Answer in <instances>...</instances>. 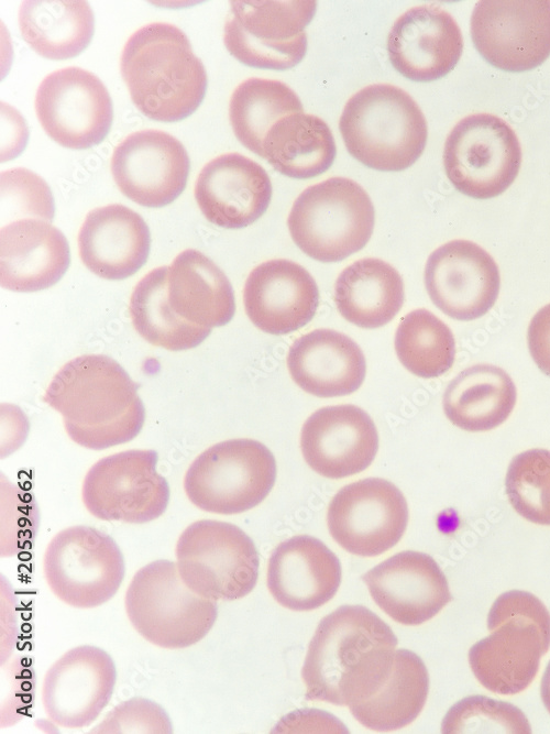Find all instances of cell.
Wrapping results in <instances>:
<instances>
[{"label": "cell", "mask_w": 550, "mask_h": 734, "mask_svg": "<svg viewBox=\"0 0 550 734\" xmlns=\"http://www.w3.org/2000/svg\"><path fill=\"white\" fill-rule=\"evenodd\" d=\"M23 40L41 56L67 59L90 43L95 18L87 1L28 0L19 10Z\"/></svg>", "instance_id": "33"}, {"label": "cell", "mask_w": 550, "mask_h": 734, "mask_svg": "<svg viewBox=\"0 0 550 734\" xmlns=\"http://www.w3.org/2000/svg\"><path fill=\"white\" fill-rule=\"evenodd\" d=\"M505 487L521 517L550 526V450L536 448L516 454L508 465Z\"/></svg>", "instance_id": "38"}, {"label": "cell", "mask_w": 550, "mask_h": 734, "mask_svg": "<svg viewBox=\"0 0 550 734\" xmlns=\"http://www.w3.org/2000/svg\"><path fill=\"white\" fill-rule=\"evenodd\" d=\"M425 285L442 313L468 321L482 317L495 304L501 276L494 259L479 244L452 240L429 255Z\"/></svg>", "instance_id": "18"}, {"label": "cell", "mask_w": 550, "mask_h": 734, "mask_svg": "<svg viewBox=\"0 0 550 734\" xmlns=\"http://www.w3.org/2000/svg\"><path fill=\"white\" fill-rule=\"evenodd\" d=\"M44 402L62 415L72 440L92 450L131 441L145 420L138 384L105 354H84L64 364Z\"/></svg>", "instance_id": "2"}, {"label": "cell", "mask_w": 550, "mask_h": 734, "mask_svg": "<svg viewBox=\"0 0 550 734\" xmlns=\"http://www.w3.org/2000/svg\"><path fill=\"white\" fill-rule=\"evenodd\" d=\"M70 262L66 237L48 221L20 219L0 230V284L13 292L55 285Z\"/></svg>", "instance_id": "26"}, {"label": "cell", "mask_w": 550, "mask_h": 734, "mask_svg": "<svg viewBox=\"0 0 550 734\" xmlns=\"http://www.w3.org/2000/svg\"><path fill=\"white\" fill-rule=\"evenodd\" d=\"M316 1H231L223 42L242 64L284 70L301 62L307 52L305 28Z\"/></svg>", "instance_id": "10"}, {"label": "cell", "mask_w": 550, "mask_h": 734, "mask_svg": "<svg viewBox=\"0 0 550 734\" xmlns=\"http://www.w3.org/2000/svg\"><path fill=\"white\" fill-rule=\"evenodd\" d=\"M339 129L348 152L367 167L399 172L422 154L427 121L405 90L388 84L366 86L345 103Z\"/></svg>", "instance_id": "5"}, {"label": "cell", "mask_w": 550, "mask_h": 734, "mask_svg": "<svg viewBox=\"0 0 550 734\" xmlns=\"http://www.w3.org/2000/svg\"><path fill=\"white\" fill-rule=\"evenodd\" d=\"M302 112L296 92L279 80L249 78L232 92L229 119L244 147L263 157V142L272 125L285 116Z\"/></svg>", "instance_id": "36"}, {"label": "cell", "mask_w": 550, "mask_h": 734, "mask_svg": "<svg viewBox=\"0 0 550 734\" xmlns=\"http://www.w3.org/2000/svg\"><path fill=\"white\" fill-rule=\"evenodd\" d=\"M428 691L429 675L421 658L408 649H397L381 687L349 708L363 726L377 732L395 731L418 717Z\"/></svg>", "instance_id": "32"}, {"label": "cell", "mask_w": 550, "mask_h": 734, "mask_svg": "<svg viewBox=\"0 0 550 734\" xmlns=\"http://www.w3.org/2000/svg\"><path fill=\"white\" fill-rule=\"evenodd\" d=\"M89 733L170 734L173 725L160 704L138 697L114 706Z\"/></svg>", "instance_id": "41"}, {"label": "cell", "mask_w": 550, "mask_h": 734, "mask_svg": "<svg viewBox=\"0 0 550 734\" xmlns=\"http://www.w3.org/2000/svg\"><path fill=\"white\" fill-rule=\"evenodd\" d=\"M36 117L45 133L74 150L99 144L112 123V101L92 73L70 66L48 74L35 95Z\"/></svg>", "instance_id": "15"}, {"label": "cell", "mask_w": 550, "mask_h": 734, "mask_svg": "<svg viewBox=\"0 0 550 734\" xmlns=\"http://www.w3.org/2000/svg\"><path fill=\"white\" fill-rule=\"evenodd\" d=\"M375 220L365 189L346 177L307 187L294 201L287 226L295 244L319 262H339L369 242Z\"/></svg>", "instance_id": "6"}, {"label": "cell", "mask_w": 550, "mask_h": 734, "mask_svg": "<svg viewBox=\"0 0 550 734\" xmlns=\"http://www.w3.org/2000/svg\"><path fill=\"white\" fill-rule=\"evenodd\" d=\"M540 692L543 705L550 713V661L548 662L541 679Z\"/></svg>", "instance_id": "43"}, {"label": "cell", "mask_w": 550, "mask_h": 734, "mask_svg": "<svg viewBox=\"0 0 550 734\" xmlns=\"http://www.w3.org/2000/svg\"><path fill=\"white\" fill-rule=\"evenodd\" d=\"M293 381L318 397L344 396L355 392L366 373L359 344L332 329H316L294 341L287 355Z\"/></svg>", "instance_id": "28"}, {"label": "cell", "mask_w": 550, "mask_h": 734, "mask_svg": "<svg viewBox=\"0 0 550 734\" xmlns=\"http://www.w3.org/2000/svg\"><path fill=\"white\" fill-rule=\"evenodd\" d=\"M334 302L349 322L367 329L388 324L404 303V282L389 263L361 259L345 267L334 284Z\"/></svg>", "instance_id": "30"}, {"label": "cell", "mask_w": 550, "mask_h": 734, "mask_svg": "<svg viewBox=\"0 0 550 734\" xmlns=\"http://www.w3.org/2000/svg\"><path fill=\"white\" fill-rule=\"evenodd\" d=\"M375 603L394 621L419 625L452 599L447 578L427 554L398 552L362 576Z\"/></svg>", "instance_id": "21"}, {"label": "cell", "mask_w": 550, "mask_h": 734, "mask_svg": "<svg viewBox=\"0 0 550 734\" xmlns=\"http://www.w3.org/2000/svg\"><path fill=\"white\" fill-rule=\"evenodd\" d=\"M189 166L180 141L153 129L129 134L111 156V174L120 191L148 208L166 206L183 193Z\"/></svg>", "instance_id": "17"}, {"label": "cell", "mask_w": 550, "mask_h": 734, "mask_svg": "<svg viewBox=\"0 0 550 734\" xmlns=\"http://www.w3.org/2000/svg\"><path fill=\"white\" fill-rule=\"evenodd\" d=\"M52 221L54 199L46 182L26 168L1 173V222L8 219ZM14 221V220H13Z\"/></svg>", "instance_id": "40"}, {"label": "cell", "mask_w": 550, "mask_h": 734, "mask_svg": "<svg viewBox=\"0 0 550 734\" xmlns=\"http://www.w3.org/2000/svg\"><path fill=\"white\" fill-rule=\"evenodd\" d=\"M151 234L144 219L120 204L90 210L78 232L82 263L99 277L119 281L146 262Z\"/></svg>", "instance_id": "27"}, {"label": "cell", "mask_w": 550, "mask_h": 734, "mask_svg": "<svg viewBox=\"0 0 550 734\" xmlns=\"http://www.w3.org/2000/svg\"><path fill=\"white\" fill-rule=\"evenodd\" d=\"M471 37L492 66L513 73L550 55V0H482L471 15Z\"/></svg>", "instance_id": "14"}, {"label": "cell", "mask_w": 550, "mask_h": 734, "mask_svg": "<svg viewBox=\"0 0 550 734\" xmlns=\"http://www.w3.org/2000/svg\"><path fill=\"white\" fill-rule=\"evenodd\" d=\"M395 351L409 372L433 379L453 365L455 341L451 329L441 319L420 308L400 320L395 333Z\"/></svg>", "instance_id": "37"}, {"label": "cell", "mask_w": 550, "mask_h": 734, "mask_svg": "<svg viewBox=\"0 0 550 734\" xmlns=\"http://www.w3.org/2000/svg\"><path fill=\"white\" fill-rule=\"evenodd\" d=\"M194 193L208 221L221 228L240 229L266 211L272 184L258 163L240 153H226L201 168Z\"/></svg>", "instance_id": "23"}, {"label": "cell", "mask_w": 550, "mask_h": 734, "mask_svg": "<svg viewBox=\"0 0 550 734\" xmlns=\"http://www.w3.org/2000/svg\"><path fill=\"white\" fill-rule=\"evenodd\" d=\"M276 461L253 439H230L201 452L189 465L184 490L198 508L231 515L258 505L274 486Z\"/></svg>", "instance_id": "8"}, {"label": "cell", "mask_w": 550, "mask_h": 734, "mask_svg": "<svg viewBox=\"0 0 550 734\" xmlns=\"http://www.w3.org/2000/svg\"><path fill=\"white\" fill-rule=\"evenodd\" d=\"M520 164L521 147L515 131L491 113L463 118L444 142L447 177L457 190L475 199H490L506 191Z\"/></svg>", "instance_id": "11"}, {"label": "cell", "mask_w": 550, "mask_h": 734, "mask_svg": "<svg viewBox=\"0 0 550 734\" xmlns=\"http://www.w3.org/2000/svg\"><path fill=\"white\" fill-rule=\"evenodd\" d=\"M463 51L461 30L453 17L435 4L413 7L393 24L387 52L393 67L414 81L444 77Z\"/></svg>", "instance_id": "22"}, {"label": "cell", "mask_w": 550, "mask_h": 734, "mask_svg": "<svg viewBox=\"0 0 550 734\" xmlns=\"http://www.w3.org/2000/svg\"><path fill=\"white\" fill-rule=\"evenodd\" d=\"M245 313L252 324L271 335L290 333L315 316L318 286L310 273L296 262L277 259L251 271L244 289Z\"/></svg>", "instance_id": "24"}, {"label": "cell", "mask_w": 550, "mask_h": 734, "mask_svg": "<svg viewBox=\"0 0 550 734\" xmlns=\"http://www.w3.org/2000/svg\"><path fill=\"white\" fill-rule=\"evenodd\" d=\"M157 452L127 450L97 461L82 483V502L102 521L144 524L158 518L169 502V486L156 471Z\"/></svg>", "instance_id": "13"}, {"label": "cell", "mask_w": 550, "mask_h": 734, "mask_svg": "<svg viewBox=\"0 0 550 734\" xmlns=\"http://www.w3.org/2000/svg\"><path fill=\"white\" fill-rule=\"evenodd\" d=\"M516 386L503 369L475 364L460 372L443 394L448 419L466 431H486L502 425L513 412Z\"/></svg>", "instance_id": "31"}, {"label": "cell", "mask_w": 550, "mask_h": 734, "mask_svg": "<svg viewBox=\"0 0 550 734\" xmlns=\"http://www.w3.org/2000/svg\"><path fill=\"white\" fill-rule=\"evenodd\" d=\"M491 634L469 650L477 681L498 694H515L535 679L550 647V613L532 593L512 590L494 601L487 616Z\"/></svg>", "instance_id": "4"}, {"label": "cell", "mask_w": 550, "mask_h": 734, "mask_svg": "<svg viewBox=\"0 0 550 734\" xmlns=\"http://www.w3.org/2000/svg\"><path fill=\"white\" fill-rule=\"evenodd\" d=\"M341 583L339 558L318 538L294 536L272 552L267 587L273 598L294 611H310L330 601Z\"/></svg>", "instance_id": "25"}, {"label": "cell", "mask_w": 550, "mask_h": 734, "mask_svg": "<svg viewBox=\"0 0 550 734\" xmlns=\"http://www.w3.org/2000/svg\"><path fill=\"white\" fill-rule=\"evenodd\" d=\"M116 680V665L103 649L92 645L72 648L45 675V712L59 726H88L109 703Z\"/></svg>", "instance_id": "19"}, {"label": "cell", "mask_w": 550, "mask_h": 734, "mask_svg": "<svg viewBox=\"0 0 550 734\" xmlns=\"http://www.w3.org/2000/svg\"><path fill=\"white\" fill-rule=\"evenodd\" d=\"M136 332L148 343L170 351L189 350L200 344L211 328L182 319L168 302V266L150 271L135 285L129 305Z\"/></svg>", "instance_id": "35"}, {"label": "cell", "mask_w": 550, "mask_h": 734, "mask_svg": "<svg viewBox=\"0 0 550 734\" xmlns=\"http://www.w3.org/2000/svg\"><path fill=\"white\" fill-rule=\"evenodd\" d=\"M168 302L182 319L206 328L227 325L235 313L227 275L195 249L180 252L168 266Z\"/></svg>", "instance_id": "29"}, {"label": "cell", "mask_w": 550, "mask_h": 734, "mask_svg": "<svg viewBox=\"0 0 550 734\" xmlns=\"http://www.w3.org/2000/svg\"><path fill=\"white\" fill-rule=\"evenodd\" d=\"M527 342L535 363L550 376V304L540 308L531 318Z\"/></svg>", "instance_id": "42"}, {"label": "cell", "mask_w": 550, "mask_h": 734, "mask_svg": "<svg viewBox=\"0 0 550 734\" xmlns=\"http://www.w3.org/2000/svg\"><path fill=\"white\" fill-rule=\"evenodd\" d=\"M300 448L315 472L341 479L370 467L378 450V434L362 408L326 406L312 413L302 425Z\"/></svg>", "instance_id": "20"}, {"label": "cell", "mask_w": 550, "mask_h": 734, "mask_svg": "<svg viewBox=\"0 0 550 734\" xmlns=\"http://www.w3.org/2000/svg\"><path fill=\"white\" fill-rule=\"evenodd\" d=\"M337 154L329 125L309 113H293L275 122L263 142V158L278 173L298 179L316 177Z\"/></svg>", "instance_id": "34"}, {"label": "cell", "mask_w": 550, "mask_h": 734, "mask_svg": "<svg viewBox=\"0 0 550 734\" xmlns=\"http://www.w3.org/2000/svg\"><path fill=\"white\" fill-rule=\"evenodd\" d=\"M121 76L134 106L150 119L176 122L204 100L207 73L187 35L165 22L146 24L124 44Z\"/></svg>", "instance_id": "3"}, {"label": "cell", "mask_w": 550, "mask_h": 734, "mask_svg": "<svg viewBox=\"0 0 550 734\" xmlns=\"http://www.w3.org/2000/svg\"><path fill=\"white\" fill-rule=\"evenodd\" d=\"M397 638L362 605H343L324 616L312 636L301 676L306 699L352 705L371 697L388 676Z\"/></svg>", "instance_id": "1"}, {"label": "cell", "mask_w": 550, "mask_h": 734, "mask_svg": "<svg viewBox=\"0 0 550 734\" xmlns=\"http://www.w3.org/2000/svg\"><path fill=\"white\" fill-rule=\"evenodd\" d=\"M175 554L183 581L201 596L232 601L249 594L256 584V547L231 523L194 522L180 534Z\"/></svg>", "instance_id": "9"}, {"label": "cell", "mask_w": 550, "mask_h": 734, "mask_svg": "<svg viewBox=\"0 0 550 734\" xmlns=\"http://www.w3.org/2000/svg\"><path fill=\"white\" fill-rule=\"evenodd\" d=\"M124 604L135 631L167 649L186 648L201 640L218 615L217 600L188 588L177 563L170 560H156L138 570Z\"/></svg>", "instance_id": "7"}, {"label": "cell", "mask_w": 550, "mask_h": 734, "mask_svg": "<svg viewBox=\"0 0 550 734\" xmlns=\"http://www.w3.org/2000/svg\"><path fill=\"white\" fill-rule=\"evenodd\" d=\"M441 732L530 734L531 726L517 706L485 695H471L449 709Z\"/></svg>", "instance_id": "39"}, {"label": "cell", "mask_w": 550, "mask_h": 734, "mask_svg": "<svg viewBox=\"0 0 550 734\" xmlns=\"http://www.w3.org/2000/svg\"><path fill=\"white\" fill-rule=\"evenodd\" d=\"M46 582L64 603L91 609L109 601L124 578V560L106 533L84 525L58 532L43 560Z\"/></svg>", "instance_id": "12"}, {"label": "cell", "mask_w": 550, "mask_h": 734, "mask_svg": "<svg viewBox=\"0 0 550 734\" xmlns=\"http://www.w3.org/2000/svg\"><path fill=\"white\" fill-rule=\"evenodd\" d=\"M408 516L406 499L395 484L366 478L339 490L329 504L327 524L343 549L374 557L400 540Z\"/></svg>", "instance_id": "16"}]
</instances>
